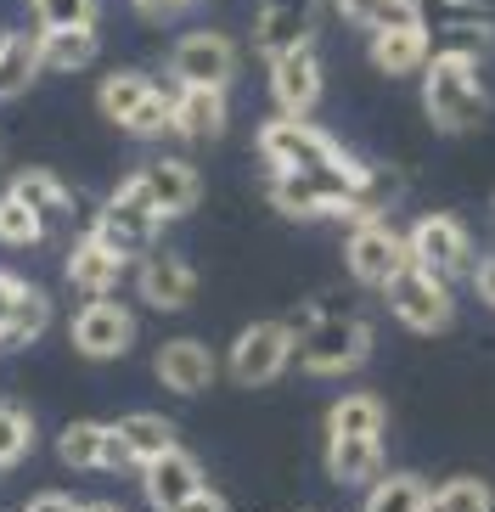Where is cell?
<instances>
[{
    "label": "cell",
    "mask_w": 495,
    "mask_h": 512,
    "mask_svg": "<svg viewBox=\"0 0 495 512\" xmlns=\"http://www.w3.org/2000/svg\"><path fill=\"white\" fill-rule=\"evenodd\" d=\"M57 456L74 473H130V467H141L130 439L119 434V422H68L57 434Z\"/></svg>",
    "instance_id": "obj_12"
},
{
    "label": "cell",
    "mask_w": 495,
    "mask_h": 512,
    "mask_svg": "<svg viewBox=\"0 0 495 512\" xmlns=\"http://www.w3.org/2000/svg\"><path fill=\"white\" fill-rule=\"evenodd\" d=\"M135 287H141V299L152 304V310H186V304L197 299V271L186 265L180 254H141V271H135Z\"/></svg>",
    "instance_id": "obj_16"
},
{
    "label": "cell",
    "mask_w": 495,
    "mask_h": 512,
    "mask_svg": "<svg viewBox=\"0 0 495 512\" xmlns=\"http://www.w3.org/2000/svg\"><path fill=\"white\" fill-rule=\"evenodd\" d=\"M124 265H130V259L113 254L96 231H79L74 248H68V282H74L79 299H102V293H113L119 276H124Z\"/></svg>",
    "instance_id": "obj_19"
},
{
    "label": "cell",
    "mask_w": 495,
    "mask_h": 512,
    "mask_svg": "<svg viewBox=\"0 0 495 512\" xmlns=\"http://www.w3.org/2000/svg\"><path fill=\"white\" fill-rule=\"evenodd\" d=\"M40 57L57 74H74L96 62V29H40Z\"/></svg>",
    "instance_id": "obj_29"
},
{
    "label": "cell",
    "mask_w": 495,
    "mask_h": 512,
    "mask_svg": "<svg viewBox=\"0 0 495 512\" xmlns=\"http://www.w3.org/2000/svg\"><path fill=\"white\" fill-rule=\"evenodd\" d=\"M6 186H12V192L23 197L34 214H40L45 237H51V231H68V220H74V192H68L51 169H17Z\"/></svg>",
    "instance_id": "obj_22"
},
{
    "label": "cell",
    "mask_w": 495,
    "mask_h": 512,
    "mask_svg": "<svg viewBox=\"0 0 495 512\" xmlns=\"http://www.w3.org/2000/svg\"><path fill=\"white\" fill-rule=\"evenodd\" d=\"M135 181L147 186L152 209L164 214V220L192 214V209H197V197H203V175H197L186 158H152L147 169H135Z\"/></svg>",
    "instance_id": "obj_15"
},
{
    "label": "cell",
    "mask_w": 495,
    "mask_h": 512,
    "mask_svg": "<svg viewBox=\"0 0 495 512\" xmlns=\"http://www.w3.org/2000/svg\"><path fill=\"white\" fill-rule=\"evenodd\" d=\"M360 175H366V164H355V169H270V203L287 220H344Z\"/></svg>",
    "instance_id": "obj_2"
},
{
    "label": "cell",
    "mask_w": 495,
    "mask_h": 512,
    "mask_svg": "<svg viewBox=\"0 0 495 512\" xmlns=\"http://www.w3.org/2000/svg\"><path fill=\"white\" fill-rule=\"evenodd\" d=\"M220 507H225V496L214 490V484H203V490H197V501H192V512H220Z\"/></svg>",
    "instance_id": "obj_43"
},
{
    "label": "cell",
    "mask_w": 495,
    "mask_h": 512,
    "mask_svg": "<svg viewBox=\"0 0 495 512\" xmlns=\"http://www.w3.org/2000/svg\"><path fill=\"white\" fill-rule=\"evenodd\" d=\"M158 226H164V214L152 209L147 186L135 181V175L119 186V192H107L102 203H96V214H90V231H96L113 254H124V259L147 254L152 237H158Z\"/></svg>",
    "instance_id": "obj_5"
},
{
    "label": "cell",
    "mask_w": 495,
    "mask_h": 512,
    "mask_svg": "<svg viewBox=\"0 0 495 512\" xmlns=\"http://www.w3.org/2000/svg\"><path fill=\"white\" fill-rule=\"evenodd\" d=\"M45 327H51V299H45L34 282H23V293H17V304H12V321L0 327V355H17V349L40 344Z\"/></svg>",
    "instance_id": "obj_25"
},
{
    "label": "cell",
    "mask_w": 495,
    "mask_h": 512,
    "mask_svg": "<svg viewBox=\"0 0 495 512\" xmlns=\"http://www.w3.org/2000/svg\"><path fill=\"white\" fill-rule=\"evenodd\" d=\"M259 152L270 169H355L360 158H349L344 141L327 136L310 113H276L270 124H259Z\"/></svg>",
    "instance_id": "obj_4"
},
{
    "label": "cell",
    "mask_w": 495,
    "mask_h": 512,
    "mask_svg": "<svg viewBox=\"0 0 495 512\" xmlns=\"http://www.w3.org/2000/svg\"><path fill=\"white\" fill-rule=\"evenodd\" d=\"M270 102L276 113H315L321 102V57H315V40H299L270 57Z\"/></svg>",
    "instance_id": "obj_13"
},
{
    "label": "cell",
    "mask_w": 495,
    "mask_h": 512,
    "mask_svg": "<svg viewBox=\"0 0 495 512\" xmlns=\"http://www.w3.org/2000/svg\"><path fill=\"white\" fill-rule=\"evenodd\" d=\"M17 293H23V276H17V271H0V327L12 321V304H17Z\"/></svg>",
    "instance_id": "obj_41"
},
{
    "label": "cell",
    "mask_w": 495,
    "mask_h": 512,
    "mask_svg": "<svg viewBox=\"0 0 495 512\" xmlns=\"http://www.w3.org/2000/svg\"><path fill=\"white\" fill-rule=\"evenodd\" d=\"M434 51H450V57H467V62H484L495 51V23L490 17H473V23H445V29H428Z\"/></svg>",
    "instance_id": "obj_31"
},
{
    "label": "cell",
    "mask_w": 495,
    "mask_h": 512,
    "mask_svg": "<svg viewBox=\"0 0 495 512\" xmlns=\"http://www.w3.org/2000/svg\"><path fill=\"white\" fill-rule=\"evenodd\" d=\"M383 304H389V316L405 332H422V338H434V332L450 327V282H439L422 265H405L400 276H389L383 282Z\"/></svg>",
    "instance_id": "obj_8"
},
{
    "label": "cell",
    "mask_w": 495,
    "mask_h": 512,
    "mask_svg": "<svg viewBox=\"0 0 495 512\" xmlns=\"http://www.w3.org/2000/svg\"><path fill=\"white\" fill-rule=\"evenodd\" d=\"M152 85H158V79H152V74H135V68H119V74H107V79H102V91H96V102H102L107 124L130 130L135 113H141V102L152 96Z\"/></svg>",
    "instance_id": "obj_26"
},
{
    "label": "cell",
    "mask_w": 495,
    "mask_h": 512,
    "mask_svg": "<svg viewBox=\"0 0 495 512\" xmlns=\"http://www.w3.org/2000/svg\"><path fill=\"white\" fill-rule=\"evenodd\" d=\"M152 372H158V383H164L169 394H203L220 366H214L209 344H197V338H169V344L158 349Z\"/></svg>",
    "instance_id": "obj_20"
},
{
    "label": "cell",
    "mask_w": 495,
    "mask_h": 512,
    "mask_svg": "<svg viewBox=\"0 0 495 512\" xmlns=\"http://www.w3.org/2000/svg\"><path fill=\"white\" fill-rule=\"evenodd\" d=\"M130 6H135L141 17H169V12H180L186 0H130Z\"/></svg>",
    "instance_id": "obj_42"
},
{
    "label": "cell",
    "mask_w": 495,
    "mask_h": 512,
    "mask_svg": "<svg viewBox=\"0 0 495 512\" xmlns=\"http://www.w3.org/2000/svg\"><path fill=\"white\" fill-rule=\"evenodd\" d=\"M0 40H6V34H0Z\"/></svg>",
    "instance_id": "obj_44"
},
{
    "label": "cell",
    "mask_w": 495,
    "mask_h": 512,
    "mask_svg": "<svg viewBox=\"0 0 495 512\" xmlns=\"http://www.w3.org/2000/svg\"><path fill=\"white\" fill-rule=\"evenodd\" d=\"M34 445V417L17 400H0V473H12Z\"/></svg>",
    "instance_id": "obj_34"
},
{
    "label": "cell",
    "mask_w": 495,
    "mask_h": 512,
    "mask_svg": "<svg viewBox=\"0 0 495 512\" xmlns=\"http://www.w3.org/2000/svg\"><path fill=\"white\" fill-rule=\"evenodd\" d=\"M299 40H315V0H265L254 17V46L276 57Z\"/></svg>",
    "instance_id": "obj_21"
},
{
    "label": "cell",
    "mask_w": 495,
    "mask_h": 512,
    "mask_svg": "<svg viewBox=\"0 0 495 512\" xmlns=\"http://www.w3.org/2000/svg\"><path fill=\"white\" fill-rule=\"evenodd\" d=\"M338 12H344V23H355V29H394V23H417V0H332Z\"/></svg>",
    "instance_id": "obj_33"
},
{
    "label": "cell",
    "mask_w": 495,
    "mask_h": 512,
    "mask_svg": "<svg viewBox=\"0 0 495 512\" xmlns=\"http://www.w3.org/2000/svg\"><path fill=\"white\" fill-rule=\"evenodd\" d=\"M405 242H411V265L434 271L439 282H456V276L473 271V231L456 214H422L417 226L405 231Z\"/></svg>",
    "instance_id": "obj_10"
},
{
    "label": "cell",
    "mask_w": 495,
    "mask_h": 512,
    "mask_svg": "<svg viewBox=\"0 0 495 512\" xmlns=\"http://www.w3.org/2000/svg\"><path fill=\"white\" fill-rule=\"evenodd\" d=\"M119 434L130 439L135 462H152V456H164L169 445H180V439H175V422L158 417V411H130V417H119Z\"/></svg>",
    "instance_id": "obj_32"
},
{
    "label": "cell",
    "mask_w": 495,
    "mask_h": 512,
    "mask_svg": "<svg viewBox=\"0 0 495 512\" xmlns=\"http://www.w3.org/2000/svg\"><path fill=\"white\" fill-rule=\"evenodd\" d=\"M484 512V507H495V490L484 479H445V484H434V501H428V512Z\"/></svg>",
    "instance_id": "obj_36"
},
{
    "label": "cell",
    "mask_w": 495,
    "mask_h": 512,
    "mask_svg": "<svg viewBox=\"0 0 495 512\" xmlns=\"http://www.w3.org/2000/svg\"><path fill=\"white\" fill-rule=\"evenodd\" d=\"M383 428H389V406L366 389L344 394V400L327 411V434H383Z\"/></svg>",
    "instance_id": "obj_28"
},
{
    "label": "cell",
    "mask_w": 495,
    "mask_h": 512,
    "mask_svg": "<svg viewBox=\"0 0 495 512\" xmlns=\"http://www.w3.org/2000/svg\"><path fill=\"white\" fill-rule=\"evenodd\" d=\"M242 68V51L231 34L220 29H192V34H180L175 51H169V79L175 85H231Z\"/></svg>",
    "instance_id": "obj_11"
},
{
    "label": "cell",
    "mask_w": 495,
    "mask_h": 512,
    "mask_svg": "<svg viewBox=\"0 0 495 512\" xmlns=\"http://www.w3.org/2000/svg\"><path fill=\"white\" fill-rule=\"evenodd\" d=\"M40 29H96L102 0H34Z\"/></svg>",
    "instance_id": "obj_37"
},
{
    "label": "cell",
    "mask_w": 495,
    "mask_h": 512,
    "mask_svg": "<svg viewBox=\"0 0 495 512\" xmlns=\"http://www.w3.org/2000/svg\"><path fill=\"white\" fill-rule=\"evenodd\" d=\"M29 507L34 512H74V507H90V501H79L74 490H34Z\"/></svg>",
    "instance_id": "obj_39"
},
{
    "label": "cell",
    "mask_w": 495,
    "mask_h": 512,
    "mask_svg": "<svg viewBox=\"0 0 495 512\" xmlns=\"http://www.w3.org/2000/svg\"><path fill=\"white\" fill-rule=\"evenodd\" d=\"M135 332H141V321H135L113 293L79 299L74 321H68V338H74V349L85 355V361H119V355H130Z\"/></svg>",
    "instance_id": "obj_9"
},
{
    "label": "cell",
    "mask_w": 495,
    "mask_h": 512,
    "mask_svg": "<svg viewBox=\"0 0 495 512\" xmlns=\"http://www.w3.org/2000/svg\"><path fill=\"white\" fill-rule=\"evenodd\" d=\"M293 344H299L293 321H254V327L237 332V344L225 355V372L237 377L242 389H265L293 366Z\"/></svg>",
    "instance_id": "obj_7"
},
{
    "label": "cell",
    "mask_w": 495,
    "mask_h": 512,
    "mask_svg": "<svg viewBox=\"0 0 495 512\" xmlns=\"http://www.w3.org/2000/svg\"><path fill=\"white\" fill-rule=\"evenodd\" d=\"M394 203H400V175H394V169L366 164V175L355 181V197H349L344 220H377V214H389Z\"/></svg>",
    "instance_id": "obj_30"
},
{
    "label": "cell",
    "mask_w": 495,
    "mask_h": 512,
    "mask_svg": "<svg viewBox=\"0 0 495 512\" xmlns=\"http://www.w3.org/2000/svg\"><path fill=\"white\" fill-rule=\"evenodd\" d=\"M293 327H299L293 361L310 377H344L372 355V327L360 316H304Z\"/></svg>",
    "instance_id": "obj_3"
},
{
    "label": "cell",
    "mask_w": 495,
    "mask_h": 512,
    "mask_svg": "<svg viewBox=\"0 0 495 512\" xmlns=\"http://www.w3.org/2000/svg\"><path fill=\"white\" fill-rule=\"evenodd\" d=\"M304 316H355V287H349V293H327V299H310L304 304Z\"/></svg>",
    "instance_id": "obj_38"
},
{
    "label": "cell",
    "mask_w": 495,
    "mask_h": 512,
    "mask_svg": "<svg viewBox=\"0 0 495 512\" xmlns=\"http://www.w3.org/2000/svg\"><path fill=\"white\" fill-rule=\"evenodd\" d=\"M327 467L338 484H366L383 473V434H327Z\"/></svg>",
    "instance_id": "obj_23"
},
{
    "label": "cell",
    "mask_w": 495,
    "mask_h": 512,
    "mask_svg": "<svg viewBox=\"0 0 495 512\" xmlns=\"http://www.w3.org/2000/svg\"><path fill=\"white\" fill-rule=\"evenodd\" d=\"M417 79H422V107H428L434 130L467 136V130H479V124L490 119V96H484V85H479V62L434 51Z\"/></svg>",
    "instance_id": "obj_1"
},
{
    "label": "cell",
    "mask_w": 495,
    "mask_h": 512,
    "mask_svg": "<svg viewBox=\"0 0 495 512\" xmlns=\"http://www.w3.org/2000/svg\"><path fill=\"white\" fill-rule=\"evenodd\" d=\"M344 265H349V282L355 287H377V293H383V282L411 265V242H405V231L389 226V214H377V220H349Z\"/></svg>",
    "instance_id": "obj_6"
},
{
    "label": "cell",
    "mask_w": 495,
    "mask_h": 512,
    "mask_svg": "<svg viewBox=\"0 0 495 512\" xmlns=\"http://www.w3.org/2000/svg\"><path fill=\"white\" fill-rule=\"evenodd\" d=\"M473 293L495 310V254L490 259H473Z\"/></svg>",
    "instance_id": "obj_40"
},
{
    "label": "cell",
    "mask_w": 495,
    "mask_h": 512,
    "mask_svg": "<svg viewBox=\"0 0 495 512\" xmlns=\"http://www.w3.org/2000/svg\"><path fill=\"white\" fill-rule=\"evenodd\" d=\"M231 113H225V91L220 85H175V130L186 147H203V141H220Z\"/></svg>",
    "instance_id": "obj_17"
},
{
    "label": "cell",
    "mask_w": 495,
    "mask_h": 512,
    "mask_svg": "<svg viewBox=\"0 0 495 512\" xmlns=\"http://www.w3.org/2000/svg\"><path fill=\"white\" fill-rule=\"evenodd\" d=\"M434 501V484L417 479V473H377L366 484V507L372 512H428Z\"/></svg>",
    "instance_id": "obj_27"
},
{
    "label": "cell",
    "mask_w": 495,
    "mask_h": 512,
    "mask_svg": "<svg viewBox=\"0 0 495 512\" xmlns=\"http://www.w3.org/2000/svg\"><path fill=\"white\" fill-rule=\"evenodd\" d=\"M203 484H209L203 479V462L192 451H180V445H169L164 456L141 462V490H147L152 507H164V512H192Z\"/></svg>",
    "instance_id": "obj_14"
},
{
    "label": "cell",
    "mask_w": 495,
    "mask_h": 512,
    "mask_svg": "<svg viewBox=\"0 0 495 512\" xmlns=\"http://www.w3.org/2000/svg\"><path fill=\"white\" fill-rule=\"evenodd\" d=\"M372 68L389 79H411L428 68V57H434V40H428V29L417 23H394V29H372Z\"/></svg>",
    "instance_id": "obj_18"
},
{
    "label": "cell",
    "mask_w": 495,
    "mask_h": 512,
    "mask_svg": "<svg viewBox=\"0 0 495 512\" xmlns=\"http://www.w3.org/2000/svg\"><path fill=\"white\" fill-rule=\"evenodd\" d=\"M45 57H40V34H6L0 40V102H17V96L34 91Z\"/></svg>",
    "instance_id": "obj_24"
},
{
    "label": "cell",
    "mask_w": 495,
    "mask_h": 512,
    "mask_svg": "<svg viewBox=\"0 0 495 512\" xmlns=\"http://www.w3.org/2000/svg\"><path fill=\"white\" fill-rule=\"evenodd\" d=\"M0 242H6V248H34V242H45L40 214H34L29 203L12 192V186L0 192Z\"/></svg>",
    "instance_id": "obj_35"
}]
</instances>
